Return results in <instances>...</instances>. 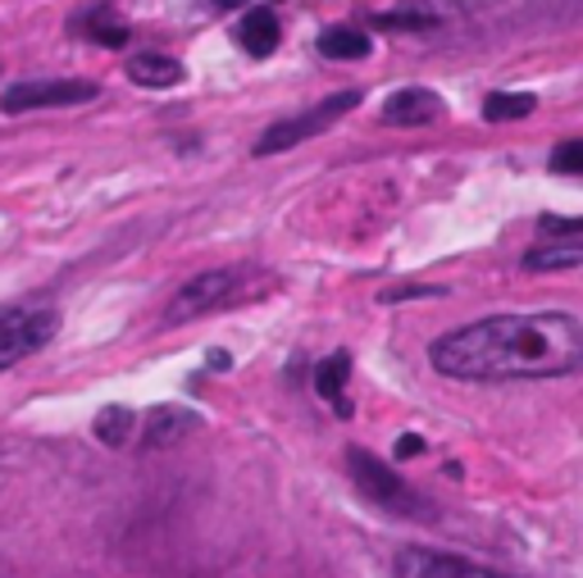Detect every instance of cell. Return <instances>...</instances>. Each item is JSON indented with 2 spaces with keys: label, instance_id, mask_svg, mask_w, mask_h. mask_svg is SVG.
<instances>
[{
  "label": "cell",
  "instance_id": "cell-21",
  "mask_svg": "<svg viewBox=\"0 0 583 578\" xmlns=\"http://www.w3.org/2000/svg\"><path fill=\"white\" fill-rule=\"evenodd\" d=\"M406 297H447V287H402V292H383V301H406Z\"/></svg>",
  "mask_w": 583,
  "mask_h": 578
},
{
  "label": "cell",
  "instance_id": "cell-2",
  "mask_svg": "<svg viewBox=\"0 0 583 578\" xmlns=\"http://www.w3.org/2000/svg\"><path fill=\"white\" fill-rule=\"evenodd\" d=\"M265 287H274V278L256 265H224V269L197 273L174 292L165 323H187V319H201V315H215V310H233L241 301L265 297Z\"/></svg>",
  "mask_w": 583,
  "mask_h": 578
},
{
  "label": "cell",
  "instance_id": "cell-4",
  "mask_svg": "<svg viewBox=\"0 0 583 578\" xmlns=\"http://www.w3.org/2000/svg\"><path fill=\"white\" fill-rule=\"evenodd\" d=\"M60 315L56 310H23V306H6L0 310V369H10L28 356H37L46 342L56 337Z\"/></svg>",
  "mask_w": 583,
  "mask_h": 578
},
{
  "label": "cell",
  "instance_id": "cell-3",
  "mask_svg": "<svg viewBox=\"0 0 583 578\" xmlns=\"http://www.w3.org/2000/svg\"><path fill=\"white\" fill-rule=\"evenodd\" d=\"M356 106H360V91H337V96H328V101H319V106H310V110H302V114L278 119V123H269V128L260 132L256 156H278V151L302 147V141L328 132L337 119H343L347 110H356Z\"/></svg>",
  "mask_w": 583,
  "mask_h": 578
},
{
  "label": "cell",
  "instance_id": "cell-22",
  "mask_svg": "<svg viewBox=\"0 0 583 578\" xmlns=\"http://www.w3.org/2000/svg\"><path fill=\"white\" fill-rule=\"evenodd\" d=\"M419 451H424V442L415 438V432H406V438L397 442V456H402V460H406V456H419Z\"/></svg>",
  "mask_w": 583,
  "mask_h": 578
},
{
  "label": "cell",
  "instance_id": "cell-6",
  "mask_svg": "<svg viewBox=\"0 0 583 578\" xmlns=\"http://www.w3.org/2000/svg\"><path fill=\"white\" fill-rule=\"evenodd\" d=\"M347 465H352V478L365 488L369 501H378V506H387V510H397V515H424V501H419L383 460H374L369 451H352Z\"/></svg>",
  "mask_w": 583,
  "mask_h": 578
},
{
  "label": "cell",
  "instance_id": "cell-13",
  "mask_svg": "<svg viewBox=\"0 0 583 578\" xmlns=\"http://www.w3.org/2000/svg\"><path fill=\"white\" fill-rule=\"evenodd\" d=\"M369 32H356V28H328L319 32V56L328 60H365L369 56Z\"/></svg>",
  "mask_w": 583,
  "mask_h": 578
},
{
  "label": "cell",
  "instance_id": "cell-16",
  "mask_svg": "<svg viewBox=\"0 0 583 578\" xmlns=\"http://www.w3.org/2000/svg\"><path fill=\"white\" fill-rule=\"evenodd\" d=\"M132 423H137V415L128 410V406H106L101 415H96V438H101L106 447H123L128 438H132Z\"/></svg>",
  "mask_w": 583,
  "mask_h": 578
},
{
  "label": "cell",
  "instance_id": "cell-23",
  "mask_svg": "<svg viewBox=\"0 0 583 578\" xmlns=\"http://www.w3.org/2000/svg\"><path fill=\"white\" fill-rule=\"evenodd\" d=\"M215 6H241V0H215Z\"/></svg>",
  "mask_w": 583,
  "mask_h": 578
},
{
  "label": "cell",
  "instance_id": "cell-18",
  "mask_svg": "<svg viewBox=\"0 0 583 578\" xmlns=\"http://www.w3.org/2000/svg\"><path fill=\"white\" fill-rule=\"evenodd\" d=\"M78 28L87 32V41H101V46H123V41H128V28L115 23L110 14H91V19H82Z\"/></svg>",
  "mask_w": 583,
  "mask_h": 578
},
{
  "label": "cell",
  "instance_id": "cell-15",
  "mask_svg": "<svg viewBox=\"0 0 583 578\" xmlns=\"http://www.w3.org/2000/svg\"><path fill=\"white\" fill-rule=\"evenodd\" d=\"M583 265V242H565V247H533L524 256L528 273H547V269H579Z\"/></svg>",
  "mask_w": 583,
  "mask_h": 578
},
{
  "label": "cell",
  "instance_id": "cell-12",
  "mask_svg": "<svg viewBox=\"0 0 583 578\" xmlns=\"http://www.w3.org/2000/svg\"><path fill=\"white\" fill-rule=\"evenodd\" d=\"M347 378H352V356H347V351L328 356V360L315 369V392H319L324 401H333L337 415H352V406H347Z\"/></svg>",
  "mask_w": 583,
  "mask_h": 578
},
{
  "label": "cell",
  "instance_id": "cell-11",
  "mask_svg": "<svg viewBox=\"0 0 583 578\" xmlns=\"http://www.w3.org/2000/svg\"><path fill=\"white\" fill-rule=\"evenodd\" d=\"M197 423L201 419L182 406H160V410H151V419H146V447H169V442L187 438Z\"/></svg>",
  "mask_w": 583,
  "mask_h": 578
},
{
  "label": "cell",
  "instance_id": "cell-9",
  "mask_svg": "<svg viewBox=\"0 0 583 578\" xmlns=\"http://www.w3.org/2000/svg\"><path fill=\"white\" fill-rule=\"evenodd\" d=\"M237 46H241L247 56H256V60L274 56V51H278V19H274V10H247V14H241V23H237Z\"/></svg>",
  "mask_w": 583,
  "mask_h": 578
},
{
  "label": "cell",
  "instance_id": "cell-20",
  "mask_svg": "<svg viewBox=\"0 0 583 578\" xmlns=\"http://www.w3.org/2000/svg\"><path fill=\"white\" fill-rule=\"evenodd\" d=\"M538 232L543 237H574V232H583V219H556V215H547V219H538Z\"/></svg>",
  "mask_w": 583,
  "mask_h": 578
},
{
  "label": "cell",
  "instance_id": "cell-19",
  "mask_svg": "<svg viewBox=\"0 0 583 578\" xmlns=\"http://www.w3.org/2000/svg\"><path fill=\"white\" fill-rule=\"evenodd\" d=\"M552 169L583 178V141H565V147H556V151H552Z\"/></svg>",
  "mask_w": 583,
  "mask_h": 578
},
{
  "label": "cell",
  "instance_id": "cell-8",
  "mask_svg": "<svg viewBox=\"0 0 583 578\" xmlns=\"http://www.w3.org/2000/svg\"><path fill=\"white\" fill-rule=\"evenodd\" d=\"M397 578H506V574L483 569V565L461 560V556H443V551L411 547V551L397 556Z\"/></svg>",
  "mask_w": 583,
  "mask_h": 578
},
{
  "label": "cell",
  "instance_id": "cell-10",
  "mask_svg": "<svg viewBox=\"0 0 583 578\" xmlns=\"http://www.w3.org/2000/svg\"><path fill=\"white\" fill-rule=\"evenodd\" d=\"M182 73H187V69H182L174 56H160V51H141V56L128 60V78H132L137 87H178Z\"/></svg>",
  "mask_w": 583,
  "mask_h": 578
},
{
  "label": "cell",
  "instance_id": "cell-5",
  "mask_svg": "<svg viewBox=\"0 0 583 578\" xmlns=\"http://www.w3.org/2000/svg\"><path fill=\"white\" fill-rule=\"evenodd\" d=\"M96 96H101V87L87 78H32L0 91V110L23 114V110H51V106H82V101H96Z\"/></svg>",
  "mask_w": 583,
  "mask_h": 578
},
{
  "label": "cell",
  "instance_id": "cell-7",
  "mask_svg": "<svg viewBox=\"0 0 583 578\" xmlns=\"http://www.w3.org/2000/svg\"><path fill=\"white\" fill-rule=\"evenodd\" d=\"M447 114V101L437 91H428V87H406V91H393L383 101V123L387 128H428V123H437Z\"/></svg>",
  "mask_w": 583,
  "mask_h": 578
},
{
  "label": "cell",
  "instance_id": "cell-1",
  "mask_svg": "<svg viewBox=\"0 0 583 578\" xmlns=\"http://www.w3.org/2000/svg\"><path fill=\"white\" fill-rule=\"evenodd\" d=\"M437 373L461 382H538L583 373V323L565 310L493 315L428 347Z\"/></svg>",
  "mask_w": 583,
  "mask_h": 578
},
{
  "label": "cell",
  "instance_id": "cell-17",
  "mask_svg": "<svg viewBox=\"0 0 583 578\" xmlns=\"http://www.w3.org/2000/svg\"><path fill=\"white\" fill-rule=\"evenodd\" d=\"M369 23H374L378 32H387V28L424 32V28H437V14H433V10H383V14H374Z\"/></svg>",
  "mask_w": 583,
  "mask_h": 578
},
{
  "label": "cell",
  "instance_id": "cell-14",
  "mask_svg": "<svg viewBox=\"0 0 583 578\" xmlns=\"http://www.w3.org/2000/svg\"><path fill=\"white\" fill-rule=\"evenodd\" d=\"M533 110H538V96H528V91H493L488 101H483V119H488V123L528 119Z\"/></svg>",
  "mask_w": 583,
  "mask_h": 578
}]
</instances>
